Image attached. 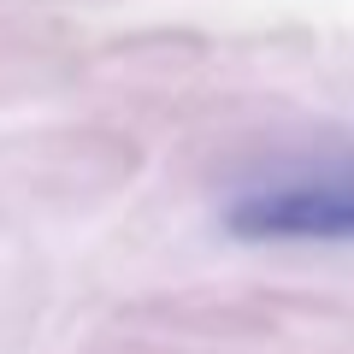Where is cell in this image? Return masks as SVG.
<instances>
[{
	"instance_id": "1",
	"label": "cell",
	"mask_w": 354,
	"mask_h": 354,
	"mask_svg": "<svg viewBox=\"0 0 354 354\" xmlns=\"http://www.w3.org/2000/svg\"><path fill=\"white\" fill-rule=\"evenodd\" d=\"M230 225L266 242H354V160L254 183L230 207Z\"/></svg>"
}]
</instances>
